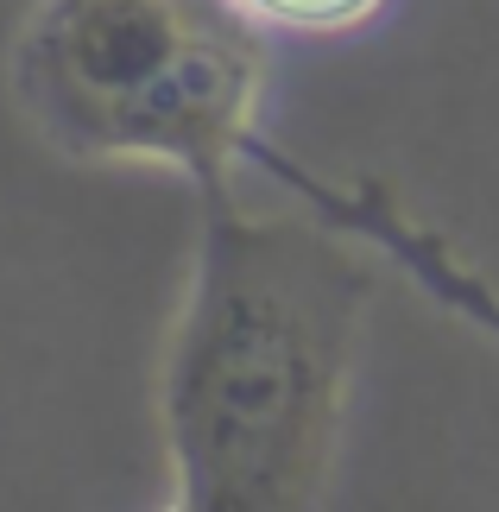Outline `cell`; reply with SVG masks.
<instances>
[{
	"label": "cell",
	"instance_id": "cell-1",
	"mask_svg": "<svg viewBox=\"0 0 499 512\" xmlns=\"http://www.w3.org/2000/svg\"><path fill=\"white\" fill-rule=\"evenodd\" d=\"M386 260L329 215L203 203L165 354V512H316Z\"/></svg>",
	"mask_w": 499,
	"mask_h": 512
},
{
	"label": "cell",
	"instance_id": "cell-2",
	"mask_svg": "<svg viewBox=\"0 0 499 512\" xmlns=\"http://www.w3.org/2000/svg\"><path fill=\"white\" fill-rule=\"evenodd\" d=\"M7 83L51 152L165 165L228 203L259 140L266 32L228 0H38Z\"/></svg>",
	"mask_w": 499,
	"mask_h": 512
},
{
	"label": "cell",
	"instance_id": "cell-3",
	"mask_svg": "<svg viewBox=\"0 0 499 512\" xmlns=\"http://www.w3.org/2000/svg\"><path fill=\"white\" fill-rule=\"evenodd\" d=\"M247 165L266 171L272 184L297 190L316 215H329L335 228H348L354 241H367L392 272L417 279L443 310H455L462 323L487 329V336L499 342V285L487 279V272H474L436 228H424L417 215H405V203H398L386 184H373V177H361V184H335V177L285 159V152L266 146V140H253V159H247Z\"/></svg>",
	"mask_w": 499,
	"mask_h": 512
},
{
	"label": "cell",
	"instance_id": "cell-4",
	"mask_svg": "<svg viewBox=\"0 0 499 512\" xmlns=\"http://www.w3.org/2000/svg\"><path fill=\"white\" fill-rule=\"evenodd\" d=\"M247 26L272 38H342L386 7V0H228Z\"/></svg>",
	"mask_w": 499,
	"mask_h": 512
}]
</instances>
